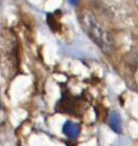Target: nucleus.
<instances>
[{
    "label": "nucleus",
    "instance_id": "nucleus-3",
    "mask_svg": "<svg viewBox=\"0 0 138 146\" xmlns=\"http://www.w3.org/2000/svg\"><path fill=\"white\" fill-rule=\"evenodd\" d=\"M80 125L75 123V122L67 121L64 124V126H63V132H64V134H66L69 138H72V139L78 137V135L80 134Z\"/></svg>",
    "mask_w": 138,
    "mask_h": 146
},
{
    "label": "nucleus",
    "instance_id": "nucleus-5",
    "mask_svg": "<svg viewBox=\"0 0 138 146\" xmlns=\"http://www.w3.org/2000/svg\"><path fill=\"white\" fill-rule=\"evenodd\" d=\"M69 1L72 5H78V3L80 2V0H69Z\"/></svg>",
    "mask_w": 138,
    "mask_h": 146
},
{
    "label": "nucleus",
    "instance_id": "nucleus-7",
    "mask_svg": "<svg viewBox=\"0 0 138 146\" xmlns=\"http://www.w3.org/2000/svg\"><path fill=\"white\" fill-rule=\"evenodd\" d=\"M0 108H1V103H0Z\"/></svg>",
    "mask_w": 138,
    "mask_h": 146
},
{
    "label": "nucleus",
    "instance_id": "nucleus-2",
    "mask_svg": "<svg viewBox=\"0 0 138 146\" xmlns=\"http://www.w3.org/2000/svg\"><path fill=\"white\" fill-rule=\"evenodd\" d=\"M80 102L78 98L72 97L69 95H63L60 101L57 103L56 110L61 113H67L71 115H78V112H80Z\"/></svg>",
    "mask_w": 138,
    "mask_h": 146
},
{
    "label": "nucleus",
    "instance_id": "nucleus-1",
    "mask_svg": "<svg viewBox=\"0 0 138 146\" xmlns=\"http://www.w3.org/2000/svg\"><path fill=\"white\" fill-rule=\"evenodd\" d=\"M80 22L86 35L104 53L113 52L114 43L111 35L92 11L82 10L80 14Z\"/></svg>",
    "mask_w": 138,
    "mask_h": 146
},
{
    "label": "nucleus",
    "instance_id": "nucleus-6",
    "mask_svg": "<svg viewBox=\"0 0 138 146\" xmlns=\"http://www.w3.org/2000/svg\"><path fill=\"white\" fill-rule=\"evenodd\" d=\"M134 3H135L136 7H137V9H138V0H134Z\"/></svg>",
    "mask_w": 138,
    "mask_h": 146
},
{
    "label": "nucleus",
    "instance_id": "nucleus-4",
    "mask_svg": "<svg viewBox=\"0 0 138 146\" xmlns=\"http://www.w3.org/2000/svg\"><path fill=\"white\" fill-rule=\"evenodd\" d=\"M109 127L113 130L115 133H121V119L120 116L116 112H112L109 117Z\"/></svg>",
    "mask_w": 138,
    "mask_h": 146
}]
</instances>
